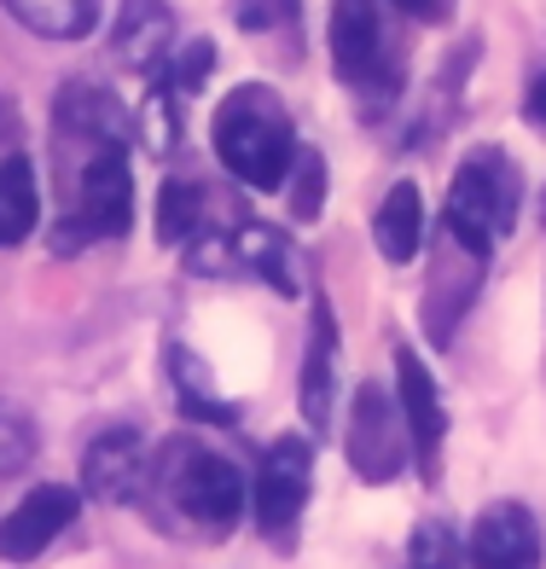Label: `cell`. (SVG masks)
I'll use <instances>...</instances> for the list:
<instances>
[{"mask_svg": "<svg viewBox=\"0 0 546 569\" xmlns=\"http://www.w3.org/2000/svg\"><path fill=\"white\" fill-rule=\"evenodd\" d=\"M210 146H216V163L250 192H279L285 180H291L297 151H302L285 99L274 88H262V82L232 88L216 106Z\"/></svg>", "mask_w": 546, "mask_h": 569, "instance_id": "1", "label": "cell"}, {"mask_svg": "<svg viewBox=\"0 0 546 569\" xmlns=\"http://www.w3.org/2000/svg\"><path fill=\"white\" fill-rule=\"evenodd\" d=\"M146 488L158 495L180 523L198 535H232L239 517L250 506V482L232 459H221L216 448H203L198 436H175L151 459Z\"/></svg>", "mask_w": 546, "mask_h": 569, "instance_id": "2", "label": "cell"}, {"mask_svg": "<svg viewBox=\"0 0 546 569\" xmlns=\"http://www.w3.org/2000/svg\"><path fill=\"white\" fill-rule=\"evenodd\" d=\"M441 221H448V239L465 250V256H483L512 239V221H517V163L506 151H471L459 169H454V187H448V203H441Z\"/></svg>", "mask_w": 546, "mask_h": 569, "instance_id": "3", "label": "cell"}, {"mask_svg": "<svg viewBox=\"0 0 546 569\" xmlns=\"http://www.w3.org/2000/svg\"><path fill=\"white\" fill-rule=\"evenodd\" d=\"M135 227V169L128 146H93L76 174V210L59 221V250H82L93 239H122Z\"/></svg>", "mask_w": 546, "mask_h": 569, "instance_id": "4", "label": "cell"}, {"mask_svg": "<svg viewBox=\"0 0 546 569\" xmlns=\"http://www.w3.org/2000/svg\"><path fill=\"white\" fill-rule=\"evenodd\" d=\"M308 495H315V448H308V436H279L262 453V471L250 482L256 529H262V540H274L279 552L297 547V523L308 511Z\"/></svg>", "mask_w": 546, "mask_h": 569, "instance_id": "5", "label": "cell"}, {"mask_svg": "<svg viewBox=\"0 0 546 569\" xmlns=\"http://www.w3.org/2000/svg\"><path fill=\"white\" fill-rule=\"evenodd\" d=\"M349 465L360 482H396L413 465V436L401 419V401H389L384 383H360L349 401Z\"/></svg>", "mask_w": 546, "mask_h": 569, "instance_id": "6", "label": "cell"}, {"mask_svg": "<svg viewBox=\"0 0 546 569\" xmlns=\"http://www.w3.org/2000/svg\"><path fill=\"white\" fill-rule=\"evenodd\" d=\"M76 517H82V495H76V488H64V482L30 488V495L0 517V558L7 563H36Z\"/></svg>", "mask_w": 546, "mask_h": 569, "instance_id": "7", "label": "cell"}, {"mask_svg": "<svg viewBox=\"0 0 546 569\" xmlns=\"http://www.w3.org/2000/svg\"><path fill=\"white\" fill-rule=\"evenodd\" d=\"M146 477H151V459H146V436L135 425L99 430L88 442V453H82V488H88V500H99V506L140 500Z\"/></svg>", "mask_w": 546, "mask_h": 569, "instance_id": "8", "label": "cell"}, {"mask_svg": "<svg viewBox=\"0 0 546 569\" xmlns=\"http://www.w3.org/2000/svg\"><path fill=\"white\" fill-rule=\"evenodd\" d=\"M465 558H471V569H540L546 540H540L535 511L517 500L483 506L471 523V540H465Z\"/></svg>", "mask_w": 546, "mask_h": 569, "instance_id": "9", "label": "cell"}, {"mask_svg": "<svg viewBox=\"0 0 546 569\" xmlns=\"http://www.w3.org/2000/svg\"><path fill=\"white\" fill-rule=\"evenodd\" d=\"M396 401H401V419L413 436V465L425 471V482H436L441 442H448V407H441L430 367L413 349H396Z\"/></svg>", "mask_w": 546, "mask_h": 569, "instance_id": "10", "label": "cell"}, {"mask_svg": "<svg viewBox=\"0 0 546 569\" xmlns=\"http://www.w3.org/2000/svg\"><path fill=\"white\" fill-rule=\"evenodd\" d=\"M331 64L355 88H373L384 76V18H378V0H337V7H331Z\"/></svg>", "mask_w": 546, "mask_h": 569, "instance_id": "11", "label": "cell"}, {"mask_svg": "<svg viewBox=\"0 0 546 569\" xmlns=\"http://www.w3.org/2000/svg\"><path fill=\"white\" fill-rule=\"evenodd\" d=\"M111 53L128 70L158 76L163 59H175V12L163 7V0H122L117 30H111Z\"/></svg>", "mask_w": 546, "mask_h": 569, "instance_id": "12", "label": "cell"}, {"mask_svg": "<svg viewBox=\"0 0 546 569\" xmlns=\"http://www.w3.org/2000/svg\"><path fill=\"white\" fill-rule=\"evenodd\" d=\"M59 128L70 140H88L93 146H128L135 134V117H128L106 88H88V82H70L64 99H59Z\"/></svg>", "mask_w": 546, "mask_h": 569, "instance_id": "13", "label": "cell"}, {"mask_svg": "<svg viewBox=\"0 0 546 569\" xmlns=\"http://www.w3.org/2000/svg\"><path fill=\"white\" fill-rule=\"evenodd\" d=\"M302 419L326 436L331 425V401H337V326H331V308L320 302L315 308V338H308V355H302Z\"/></svg>", "mask_w": 546, "mask_h": 569, "instance_id": "14", "label": "cell"}, {"mask_svg": "<svg viewBox=\"0 0 546 569\" xmlns=\"http://www.w3.org/2000/svg\"><path fill=\"white\" fill-rule=\"evenodd\" d=\"M373 239L384 250V262H396V268H407L413 256L425 250V198H419L413 180H401V187L384 192L378 216H373Z\"/></svg>", "mask_w": 546, "mask_h": 569, "instance_id": "15", "label": "cell"}, {"mask_svg": "<svg viewBox=\"0 0 546 569\" xmlns=\"http://www.w3.org/2000/svg\"><path fill=\"white\" fill-rule=\"evenodd\" d=\"M41 221V187H36V163L23 151L0 158V250H18Z\"/></svg>", "mask_w": 546, "mask_h": 569, "instance_id": "16", "label": "cell"}, {"mask_svg": "<svg viewBox=\"0 0 546 569\" xmlns=\"http://www.w3.org/2000/svg\"><path fill=\"white\" fill-rule=\"evenodd\" d=\"M0 7L41 41H82L99 23V0H0Z\"/></svg>", "mask_w": 546, "mask_h": 569, "instance_id": "17", "label": "cell"}, {"mask_svg": "<svg viewBox=\"0 0 546 569\" xmlns=\"http://www.w3.org/2000/svg\"><path fill=\"white\" fill-rule=\"evenodd\" d=\"M227 268H250L256 279H268L274 291L297 297V256L268 227H239V239H227Z\"/></svg>", "mask_w": 546, "mask_h": 569, "instance_id": "18", "label": "cell"}, {"mask_svg": "<svg viewBox=\"0 0 546 569\" xmlns=\"http://www.w3.org/2000/svg\"><path fill=\"white\" fill-rule=\"evenodd\" d=\"M169 390H175V407L187 412V419H203V425H239V407L221 401L210 390V367L192 355V349H169Z\"/></svg>", "mask_w": 546, "mask_h": 569, "instance_id": "19", "label": "cell"}, {"mask_svg": "<svg viewBox=\"0 0 546 569\" xmlns=\"http://www.w3.org/2000/svg\"><path fill=\"white\" fill-rule=\"evenodd\" d=\"M158 239L192 250L203 239V192L192 180H169L163 198H158Z\"/></svg>", "mask_w": 546, "mask_h": 569, "instance_id": "20", "label": "cell"}, {"mask_svg": "<svg viewBox=\"0 0 546 569\" xmlns=\"http://www.w3.org/2000/svg\"><path fill=\"white\" fill-rule=\"evenodd\" d=\"M41 453V430H36V412L23 401H7L0 396V482L7 477H23Z\"/></svg>", "mask_w": 546, "mask_h": 569, "instance_id": "21", "label": "cell"}, {"mask_svg": "<svg viewBox=\"0 0 546 569\" xmlns=\"http://www.w3.org/2000/svg\"><path fill=\"white\" fill-rule=\"evenodd\" d=\"M407 558H413V569H459V535L441 517H425L407 540Z\"/></svg>", "mask_w": 546, "mask_h": 569, "instance_id": "22", "label": "cell"}, {"mask_svg": "<svg viewBox=\"0 0 546 569\" xmlns=\"http://www.w3.org/2000/svg\"><path fill=\"white\" fill-rule=\"evenodd\" d=\"M302 7L297 0H232V23L250 36H274V30H297Z\"/></svg>", "mask_w": 546, "mask_h": 569, "instance_id": "23", "label": "cell"}, {"mask_svg": "<svg viewBox=\"0 0 546 569\" xmlns=\"http://www.w3.org/2000/svg\"><path fill=\"white\" fill-rule=\"evenodd\" d=\"M291 187H297V198H291V210L308 221V216H320V203H326V163L315 158V151H297V163H291Z\"/></svg>", "mask_w": 546, "mask_h": 569, "instance_id": "24", "label": "cell"}, {"mask_svg": "<svg viewBox=\"0 0 546 569\" xmlns=\"http://www.w3.org/2000/svg\"><path fill=\"white\" fill-rule=\"evenodd\" d=\"M524 117L540 128V134H546V70L535 76V82H529V99H524Z\"/></svg>", "mask_w": 546, "mask_h": 569, "instance_id": "25", "label": "cell"}, {"mask_svg": "<svg viewBox=\"0 0 546 569\" xmlns=\"http://www.w3.org/2000/svg\"><path fill=\"white\" fill-rule=\"evenodd\" d=\"M389 7H401L407 18H436V12H441V0H389Z\"/></svg>", "mask_w": 546, "mask_h": 569, "instance_id": "26", "label": "cell"}]
</instances>
